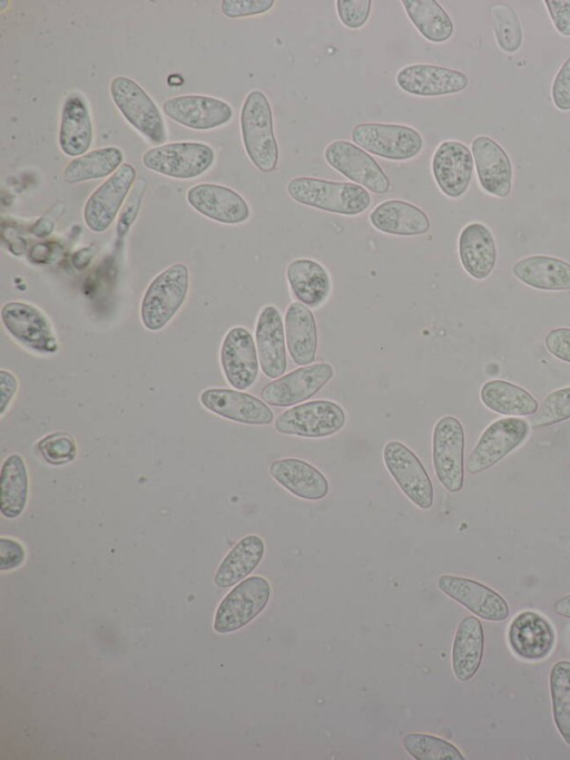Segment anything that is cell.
<instances>
[{
    "instance_id": "obj_45",
    "label": "cell",
    "mask_w": 570,
    "mask_h": 760,
    "mask_svg": "<svg viewBox=\"0 0 570 760\" xmlns=\"http://www.w3.org/2000/svg\"><path fill=\"white\" fill-rule=\"evenodd\" d=\"M274 0H223L220 9L227 18H243L262 14L272 9Z\"/></svg>"
},
{
    "instance_id": "obj_13",
    "label": "cell",
    "mask_w": 570,
    "mask_h": 760,
    "mask_svg": "<svg viewBox=\"0 0 570 760\" xmlns=\"http://www.w3.org/2000/svg\"><path fill=\"white\" fill-rule=\"evenodd\" d=\"M334 369L327 362L299 367L266 383L261 398L274 407H292L316 394L333 378Z\"/></svg>"
},
{
    "instance_id": "obj_44",
    "label": "cell",
    "mask_w": 570,
    "mask_h": 760,
    "mask_svg": "<svg viewBox=\"0 0 570 760\" xmlns=\"http://www.w3.org/2000/svg\"><path fill=\"white\" fill-rule=\"evenodd\" d=\"M371 6V0H337L336 11L345 27L358 29L367 21Z\"/></svg>"
},
{
    "instance_id": "obj_15",
    "label": "cell",
    "mask_w": 570,
    "mask_h": 760,
    "mask_svg": "<svg viewBox=\"0 0 570 760\" xmlns=\"http://www.w3.org/2000/svg\"><path fill=\"white\" fill-rule=\"evenodd\" d=\"M135 179V167L125 163L90 194L83 206V221L90 231L102 233L110 227Z\"/></svg>"
},
{
    "instance_id": "obj_26",
    "label": "cell",
    "mask_w": 570,
    "mask_h": 760,
    "mask_svg": "<svg viewBox=\"0 0 570 760\" xmlns=\"http://www.w3.org/2000/svg\"><path fill=\"white\" fill-rule=\"evenodd\" d=\"M271 477L292 495L305 500H321L330 490L323 472L299 458H282L269 466Z\"/></svg>"
},
{
    "instance_id": "obj_10",
    "label": "cell",
    "mask_w": 570,
    "mask_h": 760,
    "mask_svg": "<svg viewBox=\"0 0 570 760\" xmlns=\"http://www.w3.org/2000/svg\"><path fill=\"white\" fill-rule=\"evenodd\" d=\"M464 429L453 416L440 418L433 429L432 459L435 476L450 493H459L464 484Z\"/></svg>"
},
{
    "instance_id": "obj_39",
    "label": "cell",
    "mask_w": 570,
    "mask_h": 760,
    "mask_svg": "<svg viewBox=\"0 0 570 760\" xmlns=\"http://www.w3.org/2000/svg\"><path fill=\"white\" fill-rule=\"evenodd\" d=\"M549 689L554 725L570 746V661H557L549 674Z\"/></svg>"
},
{
    "instance_id": "obj_28",
    "label": "cell",
    "mask_w": 570,
    "mask_h": 760,
    "mask_svg": "<svg viewBox=\"0 0 570 760\" xmlns=\"http://www.w3.org/2000/svg\"><path fill=\"white\" fill-rule=\"evenodd\" d=\"M285 339L293 362L299 367L312 364L317 351V327L313 312L298 301L285 312Z\"/></svg>"
},
{
    "instance_id": "obj_49",
    "label": "cell",
    "mask_w": 570,
    "mask_h": 760,
    "mask_svg": "<svg viewBox=\"0 0 570 760\" xmlns=\"http://www.w3.org/2000/svg\"><path fill=\"white\" fill-rule=\"evenodd\" d=\"M544 4L558 32L564 37H569L570 0H546Z\"/></svg>"
},
{
    "instance_id": "obj_48",
    "label": "cell",
    "mask_w": 570,
    "mask_h": 760,
    "mask_svg": "<svg viewBox=\"0 0 570 760\" xmlns=\"http://www.w3.org/2000/svg\"><path fill=\"white\" fill-rule=\"evenodd\" d=\"M547 350L557 359L570 363V328H557L544 338Z\"/></svg>"
},
{
    "instance_id": "obj_22",
    "label": "cell",
    "mask_w": 570,
    "mask_h": 760,
    "mask_svg": "<svg viewBox=\"0 0 570 760\" xmlns=\"http://www.w3.org/2000/svg\"><path fill=\"white\" fill-rule=\"evenodd\" d=\"M395 80L403 91L421 97L456 94L469 85L464 72L430 64L405 66L397 72Z\"/></svg>"
},
{
    "instance_id": "obj_2",
    "label": "cell",
    "mask_w": 570,
    "mask_h": 760,
    "mask_svg": "<svg viewBox=\"0 0 570 760\" xmlns=\"http://www.w3.org/2000/svg\"><path fill=\"white\" fill-rule=\"evenodd\" d=\"M286 189L299 204L340 215L361 214L371 204L366 188L347 182L302 176L292 178Z\"/></svg>"
},
{
    "instance_id": "obj_14",
    "label": "cell",
    "mask_w": 570,
    "mask_h": 760,
    "mask_svg": "<svg viewBox=\"0 0 570 760\" xmlns=\"http://www.w3.org/2000/svg\"><path fill=\"white\" fill-rule=\"evenodd\" d=\"M326 163L350 181L375 194L390 191L391 182L379 163L355 144L338 139L330 143L325 150Z\"/></svg>"
},
{
    "instance_id": "obj_36",
    "label": "cell",
    "mask_w": 570,
    "mask_h": 760,
    "mask_svg": "<svg viewBox=\"0 0 570 760\" xmlns=\"http://www.w3.org/2000/svg\"><path fill=\"white\" fill-rule=\"evenodd\" d=\"M480 398L488 409L504 416H531L539 408L538 400L529 391L504 380L485 382Z\"/></svg>"
},
{
    "instance_id": "obj_34",
    "label": "cell",
    "mask_w": 570,
    "mask_h": 760,
    "mask_svg": "<svg viewBox=\"0 0 570 760\" xmlns=\"http://www.w3.org/2000/svg\"><path fill=\"white\" fill-rule=\"evenodd\" d=\"M264 554L265 543L262 537L255 534L244 536L219 563L214 584L219 588L235 586L258 566Z\"/></svg>"
},
{
    "instance_id": "obj_4",
    "label": "cell",
    "mask_w": 570,
    "mask_h": 760,
    "mask_svg": "<svg viewBox=\"0 0 570 760\" xmlns=\"http://www.w3.org/2000/svg\"><path fill=\"white\" fill-rule=\"evenodd\" d=\"M111 99L124 118L149 143L163 145L167 138L166 126L155 101L135 80L126 76L111 79Z\"/></svg>"
},
{
    "instance_id": "obj_33",
    "label": "cell",
    "mask_w": 570,
    "mask_h": 760,
    "mask_svg": "<svg viewBox=\"0 0 570 760\" xmlns=\"http://www.w3.org/2000/svg\"><path fill=\"white\" fill-rule=\"evenodd\" d=\"M512 273L519 281L537 290H570V264L558 257L548 255L523 257L513 264Z\"/></svg>"
},
{
    "instance_id": "obj_21",
    "label": "cell",
    "mask_w": 570,
    "mask_h": 760,
    "mask_svg": "<svg viewBox=\"0 0 570 760\" xmlns=\"http://www.w3.org/2000/svg\"><path fill=\"white\" fill-rule=\"evenodd\" d=\"M508 643L519 659L541 661L553 650L556 634L551 623L535 611L515 615L508 629Z\"/></svg>"
},
{
    "instance_id": "obj_23",
    "label": "cell",
    "mask_w": 570,
    "mask_h": 760,
    "mask_svg": "<svg viewBox=\"0 0 570 760\" xmlns=\"http://www.w3.org/2000/svg\"><path fill=\"white\" fill-rule=\"evenodd\" d=\"M473 166L470 148L456 140L442 142L432 158L434 181L441 192L451 198H459L466 192Z\"/></svg>"
},
{
    "instance_id": "obj_17",
    "label": "cell",
    "mask_w": 570,
    "mask_h": 760,
    "mask_svg": "<svg viewBox=\"0 0 570 760\" xmlns=\"http://www.w3.org/2000/svg\"><path fill=\"white\" fill-rule=\"evenodd\" d=\"M200 405L224 419L250 426H267L274 413L266 402L237 389L207 388L199 393Z\"/></svg>"
},
{
    "instance_id": "obj_50",
    "label": "cell",
    "mask_w": 570,
    "mask_h": 760,
    "mask_svg": "<svg viewBox=\"0 0 570 760\" xmlns=\"http://www.w3.org/2000/svg\"><path fill=\"white\" fill-rule=\"evenodd\" d=\"M19 382L17 377L9 370H0V417L9 409L17 391Z\"/></svg>"
},
{
    "instance_id": "obj_35",
    "label": "cell",
    "mask_w": 570,
    "mask_h": 760,
    "mask_svg": "<svg viewBox=\"0 0 570 760\" xmlns=\"http://www.w3.org/2000/svg\"><path fill=\"white\" fill-rule=\"evenodd\" d=\"M29 474L20 454L6 457L0 470V513L8 519L19 517L28 503Z\"/></svg>"
},
{
    "instance_id": "obj_29",
    "label": "cell",
    "mask_w": 570,
    "mask_h": 760,
    "mask_svg": "<svg viewBox=\"0 0 570 760\" xmlns=\"http://www.w3.org/2000/svg\"><path fill=\"white\" fill-rule=\"evenodd\" d=\"M368 218L374 228L391 235L414 236L430 230V220L425 212L402 199L380 203Z\"/></svg>"
},
{
    "instance_id": "obj_40",
    "label": "cell",
    "mask_w": 570,
    "mask_h": 760,
    "mask_svg": "<svg viewBox=\"0 0 570 760\" xmlns=\"http://www.w3.org/2000/svg\"><path fill=\"white\" fill-rule=\"evenodd\" d=\"M405 751L416 760H464L451 742L426 733H407L402 740Z\"/></svg>"
},
{
    "instance_id": "obj_16",
    "label": "cell",
    "mask_w": 570,
    "mask_h": 760,
    "mask_svg": "<svg viewBox=\"0 0 570 760\" xmlns=\"http://www.w3.org/2000/svg\"><path fill=\"white\" fill-rule=\"evenodd\" d=\"M219 361L226 381L234 389L244 391L256 382L259 360L254 338L246 328L237 325L226 332Z\"/></svg>"
},
{
    "instance_id": "obj_51",
    "label": "cell",
    "mask_w": 570,
    "mask_h": 760,
    "mask_svg": "<svg viewBox=\"0 0 570 760\" xmlns=\"http://www.w3.org/2000/svg\"><path fill=\"white\" fill-rule=\"evenodd\" d=\"M553 612L561 617L570 620V594H567L554 602Z\"/></svg>"
},
{
    "instance_id": "obj_25",
    "label": "cell",
    "mask_w": 570,
    "mask_h": 760,
    "mask_svg": "<svg viewBox=\"0 0 570 760\" xmlns=\"http://www.w3.org/2000/svg\"><path fill=\"white\" fill-rule=\"evenodd\" d=\"M255 343L263 373L271 379L282 377L287 368L285 328L279 311L265 305L256 321Z\"/></svg>"
},
{
    "instance_id": "obj_5",
    "label": "cell",
    "mask_w": 570,
    "mask_h": 760,
    "mask_svg": "<svg viewBox=\"0 0 570 760\" xmlns=\"http://www.w3.org/2000/svg\"><path fill=\"white\" fill-rule=\"evenodd\" d=\"M0 318L8 334L23 348L41 354L58 352L59 342L48 315L37 305L24 301H8L1 306Z\"/></svg>"
},
{
    "instance_id": "obj_9",
    "label": "cell",
    "mask_w": 570,
    "mask_h": 760,
    "mask_svg": "<svg viewBox=\"0 0 570 760\" xmlns=\"http://www.w3.org/2000/svg\"><path fill=\"white\" fill-rule=\"evenodd\" d=\"M352 142L362 149L390 160H407L423 148L421 134L405 125L360 123L351 131Z\"/></svg>"
},
{
    "instance_id": "obj_41",
    "label": "cell",
    "mask_w": 570,
    "mask_h": 760,
    "mask_svg": "<svg viewBox=\"0 0 570 760\" xmlns=\"http://www.w3.org/2000/svg\"><path fill=\"white\" fill-rule=\"evenodd\" d=\"M490 11L498 46L508 53L518 51L522 45L523 31L517 12L503 3L493 4Z\"/></svg>"
},
{
    "instance_id": "obj_46",
    "label": "cell",
    "mask_w": 570,
    "mask_h": 760,
    "mask_svg": "<svg viewBox=\"0 0 570 760\" xmlns=\"http://www.w3.org/2000/svg\"><path fill=\"white\" fill-rule=\"evenodd\" d=\"M551 97L559 110H570V57L562 64L554 77Z\"/></svg>"
},
{
    "instance_id": "obj_6",
    "label": "cell",
    "mask_w": 570,
    "mask_h": 760,
    "mask_svg": "<svg viewBox=\"0 0 570 760\" xmlns=\"http://www.w3.org/2000/svg\"><path fill=\"white\" fill-rule=\"evenodd\" d=\"M271 594V584L263 576H249L237 583L216 608L215 632L227 634L247 625L264 611Z\"/></svg>"
},
{
    "instance_id": "obj_12",
    "label": "cell",
    "mask_w": 570,
    "mask_h": 760,
    "mask_svg": "<svg viewBox=\"0 0 570 760\" xmlns=\"http://www.w3.org/2000/svg\"><path fill=\"white\" fill-rule=\"evenodd\" d=\"M529 423L520 418H502L493 421L482 432L465 461L466 471L476 475L488 470L528 437Z\"/></svg>"
},
{
    "instance_id": "obj_37",
    "label": "cell",
    "mask_w": 570,
    "mask_h": 760,
    "mask_svg": "<svg viewBox=\"0 0 570 760\" xmlns=\"http://www.w3.org/2000/svg\"><path fill=\"white\" fill-rule=\"evenodd\" d=\"M122 152L116 146H106L87 152L72 158L62 172V178L68 184L109 177L121 165Z\"/></svg>"
},
{
    "instance_id": "obj_38",
    "label": "cell",
    "mask_w": 570,
    "mask_h": 760,
    "mask_svg": "<svg viewBox=\"0 0 570 760\" xmlns=\"http://www.w3.org/2000/svg\"><path fill=\"white\" fill-rule=\"evenodd\" d=\"M402 4L411 22L426 40L440 43L452 37L453 22L435 0H402Z\"/></svg>"
},
{
    "instance_id": "obj_24",
    "label": "cell",
    "mask_w": 570,
    "mask_h": 760,
    "mask_svg": "<svg viewBox=\"0 0 570 760\" xmlns=\"http://www.w3.org/2000/svg\"><path fill=\"white\" fill-rule=\"evenodd\" d=\"M481 187L489 194L504 198L512 187V165L503 147L489 136H476L471 143Z\"/></svg>"
},
{
    "instance_id": "obj_18",
    "label": "cell",
    "mask_w": 570,
    "mask_h": 760,
    "mask_svg": "<svg viewBox=\"0 0 570 760\" xmlns=\"http://www.w3.org/2000/svg\"><path fill=\"white\" fill-rule=\"evenodd\" d=\"M438 587L482 620L501 622L509 616L510 608L504 597L478 581L444 574L438 578Z\"/></svg>"
},
{
    "instance_id": "obj_32",
    "label": "cell",
    "mask_w": 570,
    "mask_h": 760,
    "mask_svg": "<svg viewBox=\"0 0 570 760\" xmlns=\"http://www.w3.org/2000/svg\"><path fill=\"white\" fill-rule=\"evenodd\" d=\"M292 292L307 308H318L331 293V277L326 269L312 259H295L286 269Z\"/></svg>"
},
{
    "instance_id": "obj_20",
    "label": "cell",
    "mask_w": 570,
    "mask_h": 760,
    "mask_svg": "<svg viewBox=\"0 0 570 760\" xmlns=\"http://www.w3.org/2000/svg\"><path fill=\"white\" fill-rule=\"evenodd\" d=\"M186 199L196 212L222 224H240L250 215L245 198L234 189L219 184H196L187 191Z\"/></svg>"
},
{
    "instance_id": "obj_11",
    "label": "cell",
    "mask_w": 570,
    "mask_h": 760,
    "mask_svg": "<svg viewBox=\"0 0 570 760\" xmlns=\"http://www.w3.org/2000/svg\"><path fill=\"white\" fill-rule=\"evenodd\" d=\"M382 457L385 468L406 498L420 509H430L434 500L433 485L419 457L397 440L384 445Z\"/></svg>"
},
{
    "instance_id": "obj_3",
    "label": "cell",
    "mask_w": 570,
    "mask_h": 760,
    "mask_svg": "<svg viewBox=\"0 0 570 760\" xmlns=\"http://www.w3.org/2000/svg\"><path fill=\"white\" fill-rule=\"evenodd\" d=\"M240 131L250 162L263 173L275 170L279 150L272 107L263 91L252 90L247 94L240 109Z\"/></svg>"
},
{
    "instance_id": "obj_31",
    "label": "cell",
    "mask_w": 570,
    "mask_h": 760,
    "mask_svg": "<svg viewBox=\"0 0 570 760\" xmlns=\"http://www.w3.org/2000/svg\"><path fill=\"white\" fill-rule=\"evenodd\" d=\"M484 649V633L480 620L469 615L461 620L454 634L451 664L454 676L466 682L478 672Z\"/></svg>"
},
{
    "instance_id": "obj_30",
    "label": "cell",
    "mask_w": 570,
    "mask_h": 760,
    "mask_svg": "<svg viewBox=\"0 0 570 760\" xmlns=\"http://www.w3.org/2000/svg\"><path fill=\"white\" fill-rule=\"evenodd\" d=\"M459 256L463 269L473 279L483 280L489 276L497 260L491 231L479 222L464 226L459 236Z\"/></svg>"
},
{
    "instance_id": "obj_19",
    "label": "cell",
    "mask_w": 570,
    "mask_h": 760,
    "mask_svg": "<svg viewBox=\"0 0 570 760\" xmlns=\"http://www.w3.org/2000/svg\"><path fill=\"white\" fill-rule=\"evenodd\" d=\"M163 111L175 123L195 130L218 128L233 117L229 104L205 95L171 97L164 101Z\"/></svg>"
},
{
    "instance_id": "obj_1",
    "label": "cell",
    "mask_w": 570,
    "mask_h": 760,
    "mask_svg": "<svg viewBox=\"0 0 570 760\" xmlns=\"http://www.w3.org/2000/svg\"><path fill=\"white\" fill-rule=\"evenodd\" d=\"M189 269L175 263L158 273L146 288L139 316L150 332L163 330L179 312L189 291Z\"/></svg>"
},
{
    "instance_id": "obj_27",
    "label": "cell",
    "mask_w": 570,
    "mask_h": 760,
    "mask_svg": "<svg viewBox=\"0 0 570 760\" xmlns=\"http://www.w3.org/2000/svg\"><path fill=\"white\" fill-rule=\"evenodd\" d=\"M92 137V123L86 99L78 92L68 95L63 101L58 134L61 152L69 157L81 156L90 148Z\"/></svg>"
},
{
    "instance_id": "obj_43",
    "label": "cell",
    "mask_w": 570,
    "mask_h": 760,
    "mask_svg": "<svg viewBox=\"0 0 570 760\" xmlns=\"http://www.w3.org/2000/svg\"><path fill=\"white\" fill-rule=\"evenodd\" d=\"M37 451L45 461L52 466L71 462L77 455L75 439L65 432H51L37 442Z\"/></svg>"
},
{
    "instance_id": "obj_42",
    "label": "cell",
    "mask_w": 570,
    "mask_h": 760,
    "mask_svg": "<svg viewBox=\"0 0 570 760\" xmlns=\"http://www.w3.org/2000/svg\"><path fill=\"white\" fill-rule=\"evenodd\" d=\"M570 419V387L550 392L530 419L531 427H549Z\"/></svg>"
},
{
    "instance_id": "obj_7",
    "label": "cell",
    "mask_w": 570,
    "mask_h": 760,
    "mask_svg": "<svg viewBox=\"0 0 570 760\" xmlns=\"http://www.w3.org/2000/svg\"><path fill=\"white\" fill-rule=\"evenodd\" d=\"M141 160L151 172L176 179H191L212 167L215 152L205 143L178 142L146 150Z\"/></svg>"
},
{
    "instance_id": "obj_8",
    "label": "cell",
    "mask_w": 570,
    "mask_h": 760,
    "mask_svg": "<svg viewBox=\"0 0 570 760\" xmlns=\"http://www.w3.org/2000/svg\"><path fill=\"white\" fill-rule=\"evenodd\" d=\"M344 409L331 400L298 403L274 420L275 430L286 436L324 438L338 432L345 425Z\"/></svg>"
},
{
    "instance_id": "obj_47",
    "label": "cell",
    "mask_w": 570,
    "mask_h": 760,
    "mask_svg": "<svg viewBox=\"0 0 570 760\" xmlns=\"http://www.w3.org/2000/svg\"><path fill=\"white\" fill-rule=\"evenodd\" d=\"M26 549L22 544L10 537H0V571H12L23 564Z\"/></svg>"
}]
</instances>
